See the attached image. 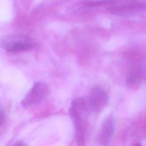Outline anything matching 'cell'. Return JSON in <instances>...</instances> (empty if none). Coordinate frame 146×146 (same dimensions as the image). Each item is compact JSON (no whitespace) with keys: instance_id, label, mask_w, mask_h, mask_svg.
I'll list each match as a JSON object with an SVG mask.
<instances>
[{"instance_id":"cell-3","label":"cell","mask_w":146,"mask_h":146,"mask_svg":"<svg viewBox=\"0 0 146 146\" xmlns=\"http://www.w3.org/2000/svg\"><path fill=\"white\" fill-rule=\"evenodd\" d=\"M48 92V88L46 84L41 82L35 83L22 99V106L29 108L38 104L45 99Z\"/></svg>"},{"instance_id":"cell-1","label":"cell","mask_w":146,"mask_h":146,"mask_svg":"<svg viewBox=\"0 0 146 146\" xmlns=\"http://www.w3.org/2000/svg\"><path fill=\"white\" fill-rule=\"evenodd\" d=\"M88 110L87 102L80 97L74 99L71 102L68 110L69 115L73 122L78 146H83L85 144Z\"/></svg>"},{"instance_id":"cell-4","label":"cell","mask_w":146,"mask_h":146,"mask_svg":"<svg viewBox=\"0 0 146 146\" xmlns=\"http://www.w3.org/2000/svg\"><path fill=\"white\" fill-rule=\"evenodd\" d=\"M108 102V95L100 86H96L91 89L87 102L89 109L99 112L106 107Z\"/></svg>"},{"instance_id":"cell-8","label":"cell","mask_w":146,"mask_h":146,"mask_svg":"<svg viewBox=\"0 0 146 146\" xmlns=\"http://www.w3.org/2000/svg\"><path fill=\"white\" fill-rule=\"evenodd\" d=\"M133 146H142L140 143H137V144H135V145H134Z\"/></svg>"},{"instance_id":"cell-7","label":"cell","mask_w":146,"mask_h":146,"mask_svg":"<svg viewBox=\"0 0 146 146\" xmlns=\"http://www.w3.org/2000/svg\"><path fill=\"white\" fill-rule=\"evenodd\" d=\"M11 146H28L24 141H17Z\"/></svg>"},{"instance_id":"cell-6","label":"cell","mask_w":146,"mask_h":146,"mask_svg":"<svg viewBox=\"0 0 146 146\" xmlns=\"http://www.w3.org/2000/svg\"><path fill=\"white\" fill-rule=\"evenodd\" d=\"M5 120V113L3 110H0V127L3 124Z\"/></svg>"},{"instance_id":"cell-5","label":"cell","mask_w":146,"mask_h":146,"mask_svg":"<svg viewBox=\"0 0 146 146\" xmlns=\"http://www.w3.org/2000/svg\"><path fill=\"white\" fill-rule=\"evenodd\" d=\"M115 127V119L112 115L108 116L103 121L98 140L102 146H108L113 136Z\"/></svg>"},{"instance_id":"cell-2","label":"cell","mask_w":146,"mask_h":146,"mask_svg":"<svg viewBox=\"0 0 146 146\" xmlns=\"http://www.w3.org/2000/svg\"><path fill=\"white\" fill-rule=\"evenodd\" d=\"M33 40L27 36L10 35L0 38V47L7 52H17L29 50L34 47Z\"/></svg>"}]
</instances>
